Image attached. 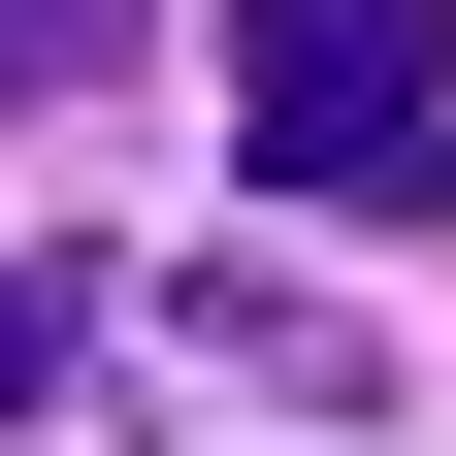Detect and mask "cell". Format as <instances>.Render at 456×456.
I'll list each match as a JSON object with an SVG mask.
<instances>
[{
	"label": "cell",
	"mask_w": 456,
	"mask_h": 456,
	"mask_svg": "<svg viewBox=\"0 0 456 456\" xmlns=\"http://www.w3.org/2000/svg\"><path fill=\"white\" fill-rule=\"evenodd\" d=\"M66 66H131V0H0V98H66Z\"/></svg>",
	"instance_id": "obj_4"
},
{
	"label": "cell",
	"mask_w": 456,
	"mask_h": 456,
	"mask_svg": "<svg viewBox=\"0 0 456 456\" xmlns=\"http://www.w3.org/2000/svg\"><path fill=\"white\" fill-rule=\"evenodd\" d=\"M228 163L261 196H456V0H261L228 33Z\"/></svg>",
	"instance_id": "obj_1"
},
{
	"label": "cell",
	"mask_w": 456,
	"mask_h": 456,
	"mask_svg": "<svg viewBox=\"0 0 456 456\" xmlns=\"http://www.w3.org/2000/svg\"><path fill=\"white\" fill-rule=\"evenodd\" d=\"M131 326H196V359H228V391H294V424H359V391H391V326H326L294 261H196V294H131Z\"/></svg>",
	"instance_id": "obj_2"
},
{
	"label": "cell",
	"mask_w": 456,
	"mask_h": 456,
	"mask_svg": "<svg viewBox=\"0 0 456 456\" xmlns=\"http://www.w3.org/2000/svg\"><path fill=\"white\" fill-rule=\"evenodd\" d=\"M98 359H131V261H33V294H0V456H66Z\"/></svg>",
	"instance_id": "obj_3"
}]
</instances>
